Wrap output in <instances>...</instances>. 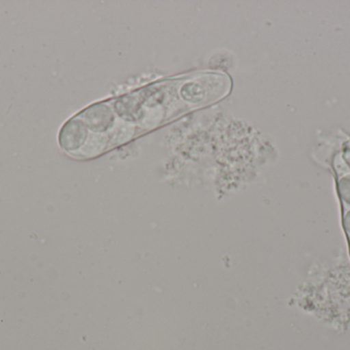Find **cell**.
I'll use <instances>...</instances> for the list:
<instances>
[{"label": "cell", "mask_w": 350, "mask_h": 350, "mask_svg": "<svg viewBox=\"0 0 350 350\" xmlns=\"http://www.w3.org/2000/svg\"><path fill=\"white\" fill-rule=\"evenodd\" d=\"M230 86L226 74L202 72L162 80L121 98L96 103L62 127L59 146L77 160L96 158L189 111L222 100Z\"/></svg>", "instance_id": "obj_1"}]
</instances>
